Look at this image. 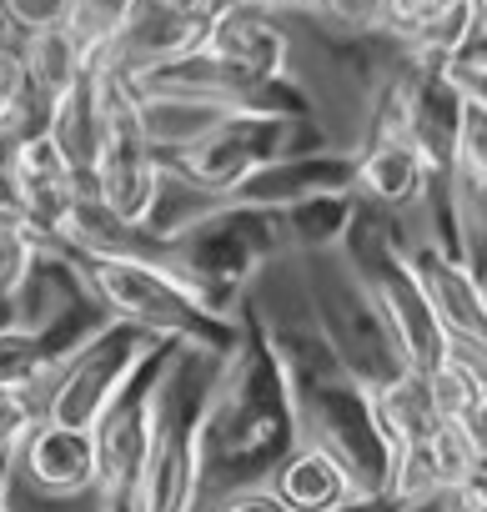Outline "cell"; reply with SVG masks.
Instances as JSON below:
<instances>
[{"label":"cell","mask_w":487,"mask_h":512,"mask_svg":"<svg viewBox=\"0 0 487 512\" xmlns=\"http://www.w3.org/2000/svg\"><path fill=\"white\" fill-rule=\"evenodd\" d=\"M347 191H357V146H322V151H302V156H282L262 166L231 201L287 216L317 196H347Z\"/></svg>","instance_id":"30bf717a"},{"label":"cell","mask_w":487,"mask_h":512,"mask_svg":"<svg viewBox=\"0 0 487 512\" xmlns=\"http://www.w3.org/2000/svg\"><path fill=\"white\" fill-rule=\"evenodd\" d=\"M161 11H176V16H191V21H211L221 11V0H156Z\"/></svg>","instance_id":"83f0119b"},{"label":"cell","mask_w":487,"mask_h":512,"mask_svg":"<svg viewBox=\"0 0 487 512\" xmlns=\"http://www.w3.org/2000/svg\"><path fill=\"white\" fill-rule=\"evenodd\" d=\"M216 512H292V507H282L272 487H257V492H236V497H221V507H216Z\"/></svg>","instance_id":"4316f807"},{"label":"cell","mask_w":487,"mask_h":512,"mask_svg":"<svg viewBox=\"0 0 487 512\" xmlns=\"http://www.w3.org/2000/svg\"><path fill=\"white\" fill-rule=\"evenodd\" d=\"M21 457L31 467V482L56 492V497H76V492H96V432H76V427H56V422H36L21 442Z\"/></svg>","instance_id":"5bb4252c"},{"label":"cell","mask_w":487,"mask_h":512,"mask_svg":"<svg viewBox=\"0 0 487 512\" xmlns=\"http://www.w3.org/2000/svg\"><path fill=\"white\" fill-rule=\"evenodd\" d=\"M46 417V402H36V392H16V387H0V432L26 437L36 422Z\"/></svg>","instance_id":"d4e9b609"},{"label":"cell","mask_w":487,"mask_h":512,"mask_svg":"<svg viewBox=\"0 0 487 512\" xmlns=\"http://www.w3.org/2000/svg\"><path fill=\"white\" fill-rule=\"evenodd\" d=\"M21 61H26L31 86L56 106L61 96H71V91L86 81V71H91V46H86L71 26H56V31L26 36V41H21Z\"/></svg>","instance_id":"ac0fdd59"},{"label":"cell","mask_w":487,"mask_h":512,"mask_svg":"<svg viewBox=\"0 0 487 512\" xmlns=\"http://www.w3.org/2000/svg\"><path fill=\"white\" fill-rule=\"evenodd\" d=\"M477 31L487 36V0H477Z\"/></svg>","instance_id":"836d02e7"},{"label":"cell","mask_w":487,"mask_h":512,"mask_svg":"<svg viewBox=\"0 0 487 512\" xmlns=\"http://www.w3.org/2000/svg\"><path fill=\"white\" fill-rule=\"evenodd\" d=\"M16 176H21V216H26V226H31L46 246H56L86 181L66 166V156L56 151V141H51L46 131L21 146Z\"/></svg>","instance_id":"8fae6325"},{"label":"cell","mask_w":487,"mask_h":512,"mask_svg":"<svg viewBox=\"0 0 487 512\" xmlns=\"http://www.w3.org/2000/svg\"><path fill=\"white\" fill-rule=\"evenodd\" d=\"M332 512H402V502H362V497H352V502H342Z\"/></svg>","instance_id":"f546056e"},{"label":"cell","mask_w":487,"mask_h":512,"mask_svg":"<svg viewBox=\"0 0 487 512\" xmlns=\"http://www.w3.org/2000/svg\"><path fill=\"white\" fill-rule=\"evenodd\" d=\"M467 236V267L487 282V111H467V131L457 141L452 171L442 176Z\"/></svg>","instance_id":"4fadbf2b"},{"label":"cell","mask_w":487,"mask_h":512,"mask_svg":"<svg viewBox=\"0 0 487 512\" xmlns=\"http://www.w3.org/2000/svg\"><path fill=\"white\" fill-rule=\"evenodd\" d=\"M46 136L56 141V151L66 156V166L91 186V176H96V166H101V151H106V111H101L96 71H86V81L51 106Z\"/></svg>","instance_id":"2e32d148"},{"label":"cell","mask_w":487,"mask_h":512,"mask_svg":"<svg viewBox=\"0 0 487 512\" xmlns=\"http://www.w3.org/2000/svg\"><path fill=\"white\" fill-rule=\"evenodd\" d=\"M21 442H26V437H11V432H0V492H6V472H11V462H16Z\"/></svg>","instance_id":"f1b7e54d"},{"label":"cell","mask_w":487,"mask_h":512,"mask_svg":"<svg viewBox=\"0 0 487 512\" xmlns=\"http://www.w3.org/2000/svg\"><path fill=\"white\" fill-rule=\"evenodd\" d=\"M26 91H31V76H26L21 46L0 51V121H6V116L21 106V96H26Z\"/></svg>","instance_id":"484cf974"},{"label":"cell","mask_w":487,"mask_h":512,"mask_svg":"<svg viewBox=\"0 0 487 512\" xmlns=\"http://www.w3.org/2000/svg\"><path fill=\"white\" fill-rule=\"evenodd\" d=\"M297 277L307 287V307L322 327V337L332 342V352L342 357V367L377 397L407 377H417L397 347V332L382 312V302L372 297V287L357 277V267L342 251L327 256H297Z\"/></svg>","instance_id":"277c9868"},{"label":"cell","mask_w":487,"mask_h":512,"mask_svg":"<svg viewBox=\"0 0 487 512\" xmlns=\"http://www.w3.org/2000/svg\"><path fill=\"white\" fill-rule=\"evenodd\" d=\"M297 447H302V422L282 352L267 337L257 307L247 302L201 417V492L236 497L272 487L277 467Z\"/></svg>","instance_id":"6da1fadb"},{"label":"cell","mask_w":487,"mask_h":512,"mask_svg":"<svg viewBox=\"0 0 487 512\" xmlns=\"http://www.w3.org/2000/svg\"><path fill=\"white\" fill-rule=\"evenodd\" d=\"M41 246L46 241L21 216H0V297H16L21 292V282L31 277Z\"/></svg>","instance_id":"44dd1931"},{"label":"cell","mask_w":487,"mask_h":512,"mask_svg":"<svg viewBox=\"0 0 487 512\" xmlns=\"http://www.w3.org/2000/svg\"><path fill=\"white\" fill-rule=\"evenodd\" d=\"M362 211V196L347 191V196H317L297 211L282 216L287 226V256H327V251H342L352 221Z\"/></svg>","instance_id":"d6986e66"},{"label":"cell","mask_w":487,"mask_h":512,"mask_svg":"<svg viewBox=\"0 0 487 512\" xmlns=\"http://www.w3.org/2000/svg\"><path fill=\"white\" fill-rule=\"evenodd\" d=\"M156 256L181 282H191L211 317L236 322L252 282L277 256H287V226L277 211L247 201H206L191 221L156 241Z\"/></svg>","instance_id":"3957f363"},{"label":"cell","mask_w":487,"mask_h":512,"mask_svg":"<svg viewBox=\"0 0 487 512\" xmlns=\"http://www.w3.org/2000/svg\"><path fill=\"white\" fill-rule=\"evenodd\" d=\"M452 6H457V0H382V36H392L397 46H407L432 21H442Z\"/></svg>","instance_id":"7402d4cb"},{"label":"cell","mask_w":487,"mask_h":512,"mask_svg":"<svg viewBox=\"0 0 487 512\" xmlns=\"http://www.w3.org/2000/svg\"><path fill=\"white\" fill-rule=\"evenodd\" d=\"M447 76L457 81V91L467 96V106L487 111V36H482V31L447 61Z\"/></svg>","instance_id":"cb8c5ba5"},{"label":"cell","mask_w":487,"mask_h":512,"mask_svg":"<svg viewBox=\"0 0 487 512\" xmlns=\"http://www.w3.org/2000/svg\"><path fill=\"white\" fill-rule=\"evenodd\" d=\"M272 492H277V502L292 507V512H332V507H342V502L357 497L352 482H347V472L337 467V457H327V452L312 447V442H302V447L277 467Z\"/></svg>","instance_id":"e0dca14e"},{"label":"cell","mask_w":487,"mask_h":512,"mask_svg":"<svg viewBox=\"0 0 487 512\" xmlns=\"http://www.w3.org/2000/svg\"><path fill=\"white\" fill-rule=\"evenodd\" d=\"M61 372V357L26 327H0V387L16 392H36L41 382H51Z\"/></svg>","instance_id":"ffe728a7"},{"label":"cell","mask_w":487,"mask_h":512,"mask_svg":"<svg viewBox=\"0 0 487 512\" xmlns=\"http://www.w3.org/2000/svg\"><path fill=\"white\" fill-rule=\"evenodd\" d=\"M11 31L26 41V36H41V31H56V26H71V11L76 0H0Z\"/></svg>","instance_id":"603a6c76"},{"label":"cell","mask_w":487,"mask_h":512,"mask_svg":"<svg viewBox=\"0 0 487 512\" xmlns=\"http://www.w3.org/2000/svg\"><path fill=\"white\" fill-rule=\"evenodd\" d=\"M81 267H86V282L96 287V297L111 317H126V322H136L156 337L186 342V347L231 352L241 317L236 322L211 317L206 302L191 292V282H181L161 256H86Z\"/></svg>","instance_id":"8992f818"},{"label":"cell","mask_w":487,"mask_h":512,"mask_svg":"<svg viewBox=\"0 0 487 512\" xmlns=\"http://www.w3.org/2000/svg\"><path fill=\"white\" fill-rule=\"evenodd\" d=\"M11 46H21V36L11 31V21H6V11H0V51H11Z\"/></svg>","instance_id":"1f68e13d"},{"label":"cell","mask_w":487,"mask_h":512,"mask_svg":"<svg viewBox=\"0 0 487 512\" xmlns=\"http://www.w3.org/2000/svg\"><path fill=\"white\" fill-rule=\"evenodd\" d=\"M472 502H477V512H487V472L472 482Z\"/></svg>","instance_id":"d6a6232c"},{"label":"cell","mask_w":487,"mask_h":512,"mask_svg":"<svg viewBox=\"0 0 487 512\" xmlns=\"http://www.w3.org/2000/svg\"><path fill=\"white\" fill-rule=\"evenodd\" d=\"M432 181L437 176L402 136H362L357 141V196L362 201L402 216V211L422 206Z\"/></svg>","instance_id":"7c38bea8"},{"label":"cell","mask_w":487,"mask_h":512,"mask_svg":"<svg viewBox=\"0 0 487 512\" xmlns=\"http://www.w3.org/2000/svg\"><path fill=\"white\" fill-rule=\"evenodd\" d=\"M472 432H477V447H482V457H487V397H482V407H477V417H472Z\"/></svg>","instance_id":"4dcf8cb0"},{"label":"cell","mask_w":487,"mask_h":512,"mask_svg":"<svg viewBox=\"0 0 487 512\" xmlns=\"http://www.w3.org/2000/svg\"><path fill=\"white\" fill-rule=\"evenodd\" d=\"M292 31L277 11H267L262 0H221V11L206 26L201 56L236 86L241 111L257 116V91L267 81L297 76L292 71Z\"/></svg>","instance_id":"9c48e42d"},{"label":"cell","mask_w":487,"mask_h":512,"mask_svg":"<svg viewBox=\"0 0 487 512\" xmlns=\"http://www.w3.org/2000/svg\"><path fill=\"white\" fill-rule=\"evenodd\" d=\"M136 106H141V131L151 141V151L161 161L201 146L221 121H231L236 111L221 106V101H206V96H171V91H136Z\"/></svg>","instance_id":"9a60e30c"},{"label":"cell","mask_w":487,"mask_h":512,"mask_svg":"<svg viewBox=\"0 0 487 512\" xmlns=\"http://www.w3.org/2000/svg\"><path fill=\"white\" fill-rule=\"evenodd\" d=\"M257 317L282 352L302 442L337 457L362 502H397V442L377 412V397L342 367V357L322 337L312 307L302 317L287 312H257Z\"/></svg>","instance_id":"7a4b0ae2"},{"label":"cell","mask_w":487,"mask_h":512,"mask_svg":"<svg viewBox=\"0 0 487 512\" xmlns=\"http://www.w3.org/2000/svg\"><path fill=\"white\" fill-rule=\"evenodd\" d=\"M226 352L181 347L156 402V432L136 492V512H196L201 497V417Z\"/></svg>","instance_id":"5b68a950"},{"label":"cell","mask_w":487,"mask_h":512,"mask_svg":"<svg viewBox=\"0 0 487 512\" xmlns=\"http://www.w3.org/2000/svg\"><path fill=\"white\" fill-rule=\"evenodd\" d=\"M171 337H156L126 317H111L96 337H86L61 372L51 377L46 392V422L56 427H76V432H96V422L106 417V407L126 392V382L141 372V362Z\"/></svg>","instance_id":"ba28073f"},{"label":"cell","mask_w":487,"mask_h":512,"mask_svg":"<svg viewBox=\"0 0 487 512\" xmlns=\"http://www.w3.org/2000/svg\"><path fill=\"white\" fill-rule=\"evenodd\" d=\"M332 146L322 121H282V116H252L236 111L231 121H221L201 146L181 151L166 161V176L181 181L186 191L206 196V201H231L262 166L282 161V156H302V151H322Z\"/></svg>","instance_id":"52a82bcc"}]
</instances>
